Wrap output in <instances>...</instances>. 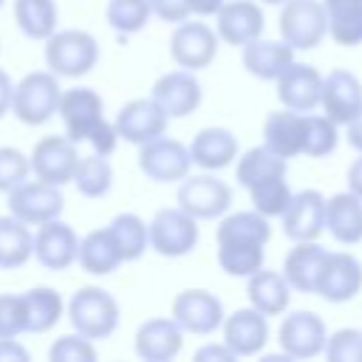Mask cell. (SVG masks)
Returning <instances> with one entry per match:
<instances>
[{
  "label": "cell",
  "instance_id": "6da1fadb",
  "mask_svg": "<svg viewBox=\"0 0 362 362\" xmlns=\"http://www.w3.org/2000/svg\"><path fill=\"white\" fill-rule=\"evenodd\" d=\"M65 314H68L71 328L93 342L113 337L122 322V308H119L116 297L102 286L76 288L65 305Z\"/></svg>",
  "mask_w": 362,
  "mask_h": 362
},
{
  "label": "cell",
  "instance_id": "7a4b0ae2",
  "mask_svg": "<svg viewBox=\"0 0 362 362\" xmlns=\"http://www.w3.org/2000/svg\"><path fill=\"white\" fill-rule=\"evenodd\" d=\"M99 62V42L82 28H57L45 40V65L51 74L65 79H79L90 74Z\"/></svg>",
  "mask_w": 362,
  "mask_h": 362
},
{
  "label": "cell",
  "instance_id": "3957f363",
  "mask_svg": "<svg viewBox=\"0 0 362 362\" xmlns=\"http://www.w3.org/2000/svg\"><path fill=\"white\" fill-rule=\"evenodd\" d=\"M59 76L51 71H28L20 82H14V96H11V113L28 124L40 127L57 116L59 107Z\"/></svg>",
  "mask_w": 362,
  "mask_h": 362
},
{
  "label": "cell",
  "instance_id": "277c9868",
  "mask_svg": "<svg viewBox=\"0 0 362 362\" xmlns=\"http://www.w3.org/2000/svg\"><path fill=\"white\" fill-rule=\"evenodd\" d=\"M147 235H150V249L156 255L175 260V257H187L198 246L201 226L181 206H164L150 218Z\"/></svg>",
  "mask_w": 362,
  "mask_h": 362
},
{
  "label": "cell",
  "instance_id": "5b68a950",
  "mask_svg": "<svg viewBox=\"0 0 362 362\" xmlns=\"http://www.w3.org/2000/svg\"><path fill=\"white\" fill-rule=\"evenodd\" d=\"M277 28H280V40L288 42L294 51H314L328 37L322 0H286V3H280Z\"/></svg>",
  "mask_w": 362,
  "mask_h": 362
},
{
  "label": "cell",
  "instance_id": "8992f818",
  "mask_svg": "<svg viewBox=\"0 0 362 362\" xmlns=\"http://www.w3.org/2000/svg\"><path fill=\"white\" fill-rule=\"evenodd\" d=\"M175 201L184 212H189L195 221H215L229 212L232 206V187L218 178L215 173H201V175H187L178 181Z\"/></svg>",
  "mask_w": 362,
  "mask_h": 362
},
{
  "label": "cell",
  "instance_id": "52a82bcc",
  "mask_svg": "<svg viewBox=\"0 0 362 362\" xmlns=\"http://www.w3.org/2000/svg\"><path fill=\"white\" fill-rule=\"evenodd\" d=\"M218 45H221V40L212 25L187 17V20L175 23V28L170 34V59L178 68L201 71L215 62Z\"/></svg>",
  "mask_w": 362,
  "mask_h": 362
},
{
  "label": "cell",
  "instance_id": "ba28073f",
  "mask_svg": "<svg viewBox=\"0 0 362 362\" xmlns=\"http://www.w3.org/2000/svg\"><path fill=\"white\" fill-rule=\"evenodd\" d=\"M6 206L14 218H20L23 223L28 226H40L51 218H59L62 209H65V195H62V187H54V184H45L40 178L34 181H23L17 184L14 189L6 192Z\"/></svg>",
  "mask_w": 362,
  "mask_h": 362
},
{
  "label": "cell",
  "instance_id": "9c48e42d",
  "mask_svg": "<svg viewBox=\"0 0 362 362\" xmlns=\"http://www.w3.org/2000/svg\"><path fill=\"white\" fill-rule=\"evenodd\" d=\"M139 170L156 184H175L189 175L192 158H189L187 144L164 133L153 141L139 144Z\"/></svg>",
  "mask_w": 362,
  "mask_h": 362
},
{
  "label": "cell",
  "instance_id": "30bf717a",
  "mask_svg": "<svg viewBox=\"0 0 362 362\" xmlns=\"http://www.w3.org/2000/svg\"><path fill=\"white\" fill-rule=\"evenodd\" d=\"M170 317L181 325L184 334L209 337L221 328L226 311H223V303L218 300V294H212L209 288H184L175 294V300L170 305Z\"/></svg>",
  "mask_w": 362,
  "mask_h": 362
},
{
  "label": "cell",
  "instance_id": "8fae6325",
  "mask_svg": "<svg viewBox=\"0 0 362 362\" xmlns=\"http://www.w3.org/2000/svg\"><path fill=\"white\" fill-rule=\"evenodd\" d=\"M57 116L62 119L65 136L71 141H88L107 119H105V102L93 88H68L59 96Z\"/></svg>",
  "mask_w": 362,
  "mask_h": 362
},
{
  "label": "cell",
  "instance_id": "7c38bea8",
  "mask_svg": "<svg viewBox=\"0 0 362 362\" xmlns=\"http://www.w3.org/2000/svg\"><path fill=\"white\" fill-rule=\"evenodd\" d=\"M328 339L325 320L317 311H291L277 328V345L286 359H314Z\"/></svg>",
  "mask_w": 362,
  "mask_h": 362
},
{
  "label": "cell",
  "instance_id": "4fadbf2b",
  "mask_svg": "<svg viewBox=\"0 0 362 362\" xmlns=\"http://www.w3.org/2000/svg\"><path fill=\"white\" fill-rule=\"evenodd\" d=\"M76 161H79L76 141H71L68 136H42L28 156L31 175L54 187L71 184Z\"/></svg>",
  "mask_w": 362,
  "mask_h": 362
},
{
  "label": "cell",
  "instance_id": "5bb4252c",
  "mask_svg": "<svg viewBox=\"0 0 362 362\" xmlns=\"http://www.w3.org/2000/svg\"><path fill=\"white\" fill-rule=\"evenodd\" d=\"M167 124H170V116L156 105L153 96H144V99H130L127 105L119 107L116 119H113V127H116V136L127 144H144V141H153L158 136L167 133Z\"/></svg>",
  "mask_w": 362,
  "mask_h": 362
},
{
  "label": "cell",
  "instance_id": "9a60e30c",
  "mask_svg": "<svg viewBox=\"0 0 362 362\" xmlns=\"http://www.w3.org/2000/svg\"><path fill=\"white\" fill-rule=\"evenodd\" d=\"M79 235L62 218H51L34 232V260L48 272H65L76 263Z\"/></svg>",
  "mask_w": 362,
  "mask_h": 362
},
{
  "label": "cell",
  "instance_id": "2e32d148",
  "mask_svg": "<svg viewBox=\"0 0 362 362\" xmlns=\"http://www.w3.org/2000/svg\"><path fill=\"white\" fill-rule=\"evenodd\" d=\"M266 14L257 0H223L215 14V34L221 42L243 48L246 42L263 37Z\"/></svg>",
  "mask_w": 362,
  "mask_h": 362
},
{
  "label": "cell",
  "instance_id": "e0dca14e",
  "mask_svg": "<svg viewBox=\"0 0 362 362\" xmlns=\"http://www.w3.org/2000/svg\"><path fill=\"white\" fill-rule=\"evenodd\" d=\"M150 96L156 99V105L170 119H184V116H189V113H195L201 107L204 90H201V82H198L195 71L175 68V71L161 74L153 82V93Z\"/></svg>",
  "mask_w": 362,
  "mask_h": 362
},
{
  "label": "cell",
  "instance_id": "ac0fdd59",
  "mask_svg": "<svg viewBox=\"0 0 362 362\" xmlns=\"http://www.w3.org/2000/svg\"><path fill=\"white\" fill-rule=\"evenodd\" d=\"M280 221L288 240H317L325 232V195L320 189L291 192Z\"/></svg>",
  "mask_w": 362,
  "mask_h": 362
},
{
  "label": "cell",
  "instance_id": "d6986e66",
  "mask_svg": "<svg viewBox=\"0 0 362 362\" xmlns=\"http://www.w3.org/2000/svg\"><path fill=\"white\" fill-rule=\"evenodd\" d=\"M221 331H223V339L221 342L235 354V359L238 356H255L269 342V317L260 314L252 305L235 308L232 314L223 317Z\"/></svg>",
  "mask_w": 362,
  "mask_h": 362
},
{
  "label": "cell",
  "instance_id": "ffe728a7",
  "mask_svg": "<svg viewBox=\"0 0 362 362\" xmlns=\"http://www.w3.org/2000/svg\"><path fill=\"white\" fill-rule=\"evenodd\" d=\"M320 107L331 122L345 127L362 107V82H359V76L351 74L348 68L328 71L322 76V88H320Z\"/></svg>",
  "mask_w": 362,
  "mask_h": 362
},
{
  "label": "cell",
  "instance_id": "44dd1931",
  "mask_svg": "<svg viewBox=\"0 0 362 362\" xmlns=\"http://www.w3.org/2000/svg\"><path fill=\"white\" fill-rule=\"evenodd\" d=\"M277 99L283 107L297 110V113H311L320 107V88H322V74L308 65V62H291L277 79Z\"/></svg>",
  "mask_w": 362,
  "mask_h": 362
},
{
  "label": "cell",
  "instance_id": "7402d4cb",
  "mask_svg": "<svg viewBox=\"0 0 362 362\" xmlns=\"http://www.w3.org/2000/svg\"><path fill=\"white\" fill-rule=\"evenodd\" d=\"M133 348L144 362H170L184 348V331L173 317H150L136 328Z\"/></svg>",
  "mask_w": 362,
  "mask_h": 362
},
{
  "label": "cell",
  "instance_id": "603a6c76",
  "mask_svg": "<svg viewBox=\"0 0 362 362\" xmlns=\"http://www.w3.org/2000/svg\"><path fill=\"white\" fill-rule=\"evenodd\" d=\"M325 260H328V249L320 240H294V246L283 260V277L288 280L291 291L317 294Z\"/></svg>",
  "mask_w": 362,
  "mask_h": 362
},
{
  "label": "cell",
  "instance_id": "cb8c5ba5",
  "mask_svg": "<svg viewBox=\"0 0 362 362\" xmlns=\"http://www.w3.org/2000/svg\"><path fill=\"white\" fill-rule=\"evenodd\" d=\"M362 291V263L351 252H328L317 294L325 303H348Z\"/></svg>",
  "mask_w": 362,
  "mask_h": 362
},
{
  "label": "cell",
  "instance_id": "d4e9b609",
  "mask_svg": "<svg viewBox=\"0 0 362 362\" xmlns=\"http://www.w3.org/2000/svg\"><path fill=\"white\" fill-rule=\"evenodd\" d=\"M187 150H189V158L195 167L215 173V170L229 167L238 158L240 144L229 127H201L192 136V141L187 144Z\"/></svg>",
  "mask_w": 362,
  "mask_h": 362
},
{
  "label": "cell",
  "instance_id": "484cf974",
  "mask_svg": "<svg viewBox=\"0 0 362 362\" xmlns=\"http://www.w3.org/2000/svg\"><path fill=\"white\" fill-rule=\"evenodd\" d=\"M325 232L342 246L362 243V198L351 189L325 198Z\"/></svg>",
  "mask_w": 362,
  "mask_h": 362
},
{
  "label": "cell",
  "instance_id": "4316f807",
  "mask_svg": "<svg viewBox=\"0 0 362 362\" xmlns=\"http://www.w3.org/2000/svg\"><path fill=\"white\" fill-rule=\"evenodd\" d=\"M246 297H249V305L257 308L260 314L280 317V314L288 311L291 286L283 277V272H274V269L260 266L257 272H252L246 277Z\"/></svg>",
  "mask_w": 362,
  "mask_h": 362
},
{
  "label": "cell",
  "instance_id": "83f0119b",
  "mask_svg": "<svg viewBox=\"0 0 362 362\" xmlns=\"http://www.w3.org/2000/svg\"><path fill=\"white\" fill-rule=\"evenodd\" d=\"M240 59H243V68L255 76V79H263V82H274L291 62H294V48L283 40H252L240 48Z\"/></svg>",
  "mask_w": 362,
  "mask_h": 362
},
{
  "label": "cell",
  "instance_id": "f1b7e54d",
  "mask_svg": "<svg viewBox=\"0 0 362 362\" xmlns=\"http://www.w3.org/2000/svg\"><path fill=\"white\" fill-rule=\"evenodd\" d=\"M303 127H305V113L288 107L272 110L263 122V144L286 161L303 156Z\"/></svg>",
  "mask_w": 362,
  "mask_h": 362
},
{
  "label": "cell",
  "instance_id": "f546056e",
  "mask_svg": "<svg viewBox=\"0 0 362 362\" xmlns=\"http://www.w3.org/2000/svg\"><path fill=\"white\" fill-rule=\"evenodd\" d=\"M76 263L85 274H93V277H105V274H113L124 260H122V252L110 235L107 226L102 229H90L79 238V249H76Z\"/></svg>",
  "mask_w": 362,
  "mask_h": 362
},
{
  "label": "cell",
  "instance_id": "4dcf8cb0",
  "mask_svg": "<svg viewBox=\"0 0 362 362\" xmlns=\"http://www.w3.org/2000/svg\"><path fill=\"white\" fill-rule=\"evenodd\" d=\"M23 300V317H25V334H48L65 314V303L57 288L51 286H34L20 294Z\"/></svg>",
  "mask_w": 362,
  "mask_h": 362
},
{
  "label": "cell",
  "instance_id": "1f68e13d",
  "mask_svg": "<svg viewBox=\"0 0 362 362\" xmlns=\"http://www.w3.org/2000/svg\"><path fill=\"white\" fill-rule=\"evenodd\" d=\"M328 37L342 48L362 45V0H322Z\"/></svg>",
  "mask_w": 362,
  "mask_h": 362
},
{
  "label": "cell",
  "instance_id": "d6a6232c",
  "mask_svg": "<svg viewBox=\"0 0 362 362\" xmlns=\"http://www.w3.org/2000/svg\"><path fill=\"white\" fill-rule=\"evenodd\" d=\"M34 255V232L11 212L0 215V269H23Z\"/></svg>",
  "mask_w": 362,
  "mask_h": 362
},
{
  "label": "cell",
  "instance_id": "836d02e7",
  "mask_svg": "<svg viewBox=\"0 0 362 362\" xmlns=\"http://www.w3.org/2000/svg\"><path fill=\"white\" fill-rule=\"evenodd\" d=\"M235 181L238 187L249 189L252 184L263 181V178H272V175H286L288 173V161L274 156L266 144H257V147H249L246 153H238L235 158Z\"/></svg>",
  "mask_w": 362,
  "mask_h": 362
},
{
  "label": "cell",
  "instance_id": "e575fe53",
  "mask_svg": "<svg viewBox=\"0 0 362 362\" xmlns=\"http://www.w3.org/2000/svg\"><path fill=\"white\" fill-rule=\"evenodd\" d=\"M14 23L28 40L45 42L59 23L57 0H14Z\"/></svg>",
  "mask_w": 362,
  "mask_h": 362
},
{
  "label": "cell",
  "instance_id": "d590c367",
  "mask_svg": "<svg viewBox=\"0 0 362 362\" xmlns=\"http://www.w3.org/2000/svg\"><path fill=\"white\" fill-rule=\"evenodd\" d=\"M272 223L257 209H238L221 215L215 229V240H246V243H269Z\"/></svg>",
  "mask_w": 362,
  "mask_h": 362
},
{
  "label": "cell",
  "instance_id": "8d00e7d4",
  "mask_svg": "<svg viewBox=\"0 0 362 362\" xmlns=\"http://www.w3.org/2000/svg\"><path fill=\"white\" fill-rule=\"evenodd\" d=\"M71 184L82 198H105L113 187V164L107 161V156L99 153L79 156Z\"/></svg>",
  "mask_w": 362,
  "mask_h": 362
},
{
  "label": "cell",
  "instance_id": "74e56055",
  "mask_svg": "<svg viewBox=\"0 0 362 362\" xmlns=\"http://www.w3.org/2000/svg\"><path fill=\"white\" fill-rule=\"evenodd\" d=\"M119 252H122V260L124 263H133L139 260L147 249H150V235H147V221L136 212H119L113 215V221L107 223Z\"/></svg>",
  "mask_w": 362,
  "mask_h": 362
},
{
  "label": "cell",
  "instance_id": "f35d334b",
  "mask_svg": "<svg viewBox=\"0 0 362 362\" xmlns=\"http://www.w3.org/2000/svg\"><path fill=\"white\" fill-rule=\"evenodd\" d=\"M266 260V243L218 240V266L229 277H249Z\"/></svg>",
  "mask_w": 362,
  "mask_h": 362
},
{
  "label": "cell",
  "instance_id": "ab89813d",
  "mask_svg": "<svg viewBox=\"0 0 362 362\" xmlns=\"http://www.w3.org/2000/svg\"><path fill=\"white\" fill-rule=\"evenodd\" d=\"M105 20L119 37H133L153 20L150 0H107Z\"/></svg>",
  "mask_w": 362,
  "mask_h": 362
},
{
  "label": "cell",
  "instance_id": "60d3db41",
  "mask_svg": "<svg viewBox=\"0 0 362 362\" xmlns=\"http://www.w3.org/2000/svg\"><path fill=\"white\" fill-rule=\"evenodd\" d=\"M339 144V124L331 122L325 113H305V127H303V156L308 158H322L331 156Z\"/></svg>",
  "mask_w": 362,
  "mask_h": 362
},
{
  "label": "cell",
  "instance_id": "b9f144b4",
  "mask_svg": "<svg viewBox=\"0 0 362 362\" xmlns=\"http://www.w3.org/2000/svg\"><path fill=\"white\" fill-rule=\"evenodd\" d=\"M288 175V173H286ZM286 175H272V178H263L257 184H252L246 192H249V201H252V209H257L260 215H266L269 221L272 218H280L283 209L288 206V198H291V187L286 181Z\"/></svg>",
  "mask_w": 362,
  "mask_h": 362
},
{
  "label": "cell",
  "instance_id": "7bdbcfd3",
  "mask_svg": "<svg viewBox=\"0 0 362 362\" xmlns=\"http://www.w3.org/2000/svg\"><path fill=\"white\" fill-rule=\"evenodd\" d=\"M48 359L51 362H93L96 359V345L93 339L82 337V334H62L51 342L48 348Z\"/></svg>",
  "mask_w": 362,
  "mask_h": 362
},
{
  "label": "cell",
  "instance_id": "ee69618b",
  "mask_svg": "<svg viewBox=\"0 0 362 362\" xmlns=\"http://www.w3.org/2000/svg\"><path fill=\"white\" fill-rule=\"evenodd\" d=\"M322 354L331 362H362V328H339L328 334Z\"/></svg>",
  "mask_w": 362,
  "mask_h": 362
},
{
  "label": "cell",
  "instance_id": "f6af8a7d",
  "mask_svg": "<svg viewBox=\"0 0 362 362\" xmlns=\"http://www.w3.org/2000/svg\"><path fill=\"white\" fill-rule=\"evenodd\" d=\"M31 175L28 156L17 147H0V192L6 195L17 184H23Z\"/></svg>",
  "mask_w": 362,
  "mask_h": 362
},
{
  "label": "cell",
  "instance_id": "bcb514c9",
  "mask_svg": "<svg viewBox=\"0 0 362 362\" xmlns=\"http://www.w3.org/2000/svg\"><path fill=\"white\" fill-rule=\"evenodd\" d=\"M20 334H25L20 294H0V337H20Z\"/></svg>",
  "mask_w": 362,
  "mask_h": 362
},
{
  "label": "cell",
  "instance_id": "7dc6e473",
  "mask_svg": "<svg viewBox=\"0 0 362 362\" xmlns=\"http://www.w3.org/2000/svg\"><path fill=\"white\" fill-rule=\"evenodd\" d=\"M150 8H153V17H158L164 23H173V25L189 17L187 0H150Z\"/></svg>",
  "mask_w": 362,
  "mask_h": 362
},
{
  "label": "cell",
  "instance_id": "c3c4849f",
  "mask_svg": "<svg viewBox=\"0 0 362 362\" xmlns=\"http://www.w3.org/2000/svg\"><path fill=\"white\" fill-rule=\"evenodd\" d=\"M28 348L17 342V337H0V362H28Z\"/></svg>",
  "mask_w": 362,
  "mask_h": 362
},
{
  "label": "cell",
  "instance_id": "681fc988",
  "mask_svg": "<svg viewBox=\"0 0 362 362\" xmlns=\"http://www.w3.org/2000/svg\"><path fill=\"white\" fill-rule=\"evenodd\" d=\"M195 359L198 362H232L235 359V354L223 345V342H209V345H201L198 351H195Z\"/></svg>",
  "mask_w": 362,
  "mask_h": 362
},
{
  "label": "cell",
  "instance_id": "f907efd6",
  "mask_svg": "<svg viewBox=\"0 0 362 362\" xmlns=\"http://www.w3.org/2000/svg\"><path fill=\"white\" fill-rule=\"evenodd\" d=\"M187 6H189V17H215L223 0H187Z\"/></svg>",
  "mask_w": 362,
  "mask_h": 362
},
{
  "label": "cell",
  "instance_id": "816d5d0a",
  "mask_svg": "<svg viewBox=\"0 0 362 362\" xmlns=\"http://www.w3.org/2000/svg\"><path fill=\"white\" fill-rule=\"evenodd\" d=\"M345 181H348V189H351L354 195H359V198H362V153L348 164Z\"/></svg>",
  "mask_w": 362,
  "mask_h": 362
},
{
  "label": "cell",
  "instance_id": "f5cc1de1",
  "mask_svg": "<svg viewBox=\"0 0 362 362\" xmlns=\"http://www.w3.org/2000/svg\"><path fill=\"white\" fill-rule=\"evenodd\" d=\"M345 141H348L356 153H362V107H359V113L345 124Z\"/></svg>",
  "mask_w": 362,
  "mask_h": 362
},
{
  "label": "cell",
  "instance_id": "db71d44e",
  "mask_svg": "<svg viewBox=\"0 0 362 362\" xmlns=\"http://www.w3.org/2000/svg\"><path fill=\"white\" fill-rule=\"evenodd\" d=\"M11 96H14V82H11V76L0 68V119H3L6 113H11Z\"/></svg>",
  "mask_w": 362,
  "mask_h": 362
},
{
  "label": "cell",
  "instance_id": "11a10c76",
  "mask_svg": "<svg viewBox=\"0 0 362 362\" xmlns=\"http://www.w3.org/2000/svg\"><path fill=\"white\" fill-rule=\"evenodd\" d=\"M257 3H266V6H280V3H286V0H257Z\"/></svg>",
  "mask_w": 362,
  "mask_h": 362
},
{
  "label": "cell",
  "instance_id": "9f6ffc18",
  "mask_svg": "<svg viewBox=\"0 0 362 362\" xmlns=\"http://www.w3.org/2000/svg\"><path fill=\"white\" fill-rule=\"evenodd\" d=\"M3 3H6V0H0V6H3Z\"/></svg>",
  "mask_w": 362,
  "mask_h": 362
}]
</instances>
